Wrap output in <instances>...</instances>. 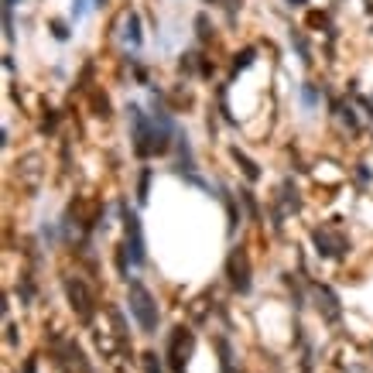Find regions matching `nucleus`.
Listing matches in <instances>:
<instances>
[{"instance_id":"obj_2","label":"nucleus","mask_w":373,"mask_h":373,"mask_svg":"<svg viewBox=\"0 0 373 373\" xmlns=\"http://www.w3.org/2000/svg\"><path fill=\"white\" fill-rule=\"evenodd\" d=\"M14 4H18V0H7V11H11V7H14Z\"/></svg>"},{"instance_id":"obj_1","label":"nucleus","mask_w":373,"mask_h":373,"mask_svg":"<svg viewBox=\"0 0 373 373\" xmlns=\"http://www.w3.org/2000/svg\"><path fill=\"white\" fill-rule=\"evenodd\" d=\"M130 305H134V315L140 318V325H144V329H155L157 312L151 308L155 301H151V295H147L140 284H130Z\"/></svg>"}]
</instances>
